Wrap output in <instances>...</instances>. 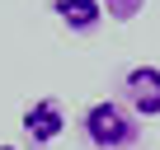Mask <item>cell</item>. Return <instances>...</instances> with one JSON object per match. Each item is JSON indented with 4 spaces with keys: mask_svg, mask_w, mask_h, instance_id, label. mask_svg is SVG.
I'll list each match as a JSON object with an SVG mask.
<instances>
[{
    "mask_svg": "<svg viewBox=\"0 0 160 150\" xmlns=\"http://www.w3.org/2000/svg\"><path fill=\"white\" fill-rule=\"evenodd\" d=\"M80 131H85V141L94 150H127L137 141V113L122 99H99V103L85 108Z\"/></svg>",
    "mask_w": 160,
    "mask_h": 150,
    "instance_id": "cell-1",
    "label": "cell"
},
{
    "mask_svg": "<svg viewBox=\"0 0 160 150\" xmlns=\"http://www.w3.org/2000/svg\"><path fill=\"white\" fill-rule=\"evenodd\" d=\"M122 103L137 117H160V66H151V61L127 66V75H122Z\"/></svg>",
    "mask_w": 160,
    "mask_h": 150,
    "instance_id": "cell-2",
    "label": "cell"
},
{
    "mask_svg": "<svg viewBox=\"0 0 160 150\" xmlns=\"http://www.w3.org/2000/svg\"><path fill=\"white\" fill-rule=\"evenodd\" d=\"M24 136L33 141V145H52L61 131H66V108H61V99H52V94H42V99H33V103H24Z\"/></svg>",
    "mask_w": 160,
    "mask_h": 150,
    "instance_id": "cell-3",
    "label": "cell"
},
{
    "mask_svg": "<svg viewBox=\"0 0 160 150\" xmlns=\"http://www.w3.org/2000/svg\"><path fill=\"white\" fill-rule=\"evenodd\" d=\"M52 14L71 33H94L99 19H104V5H99V0H52Z\"/></svg>",
    "mask_w": 160,
    "mask_h": 150,
    "instance_id": "cell-4",
    "label": "cell"
},
{
    "mask_svg": "<svg viewBox=\"0 0 160 150\" xmlns=\"http://www.w3.org/2000/svg\"><path fill=\"white\" fill-rule=\"evenodd\" d=\"M104 5V14L113 19V24H132L141 10H146V0H99Z\"/></svg>",
    "mask_w": 160,
    "mask_h": 150,
    "instance_id": "cell-5",
    "label": "cell"
},
{
    "mask_svg": "<svg viewBox=\"0 0 160 150\" xmlns=\"http://www.w3.org/2000/svg\"><path fill=\"white\" fill-rule=\"evenodd\" d=\"M0 150H19V145H0Z\"/></svg>",
    "mask_w": 160,
    "mask_h": 150,
    "instance_id": "cell-6",
    "label": "cell"
}]
</instances>
